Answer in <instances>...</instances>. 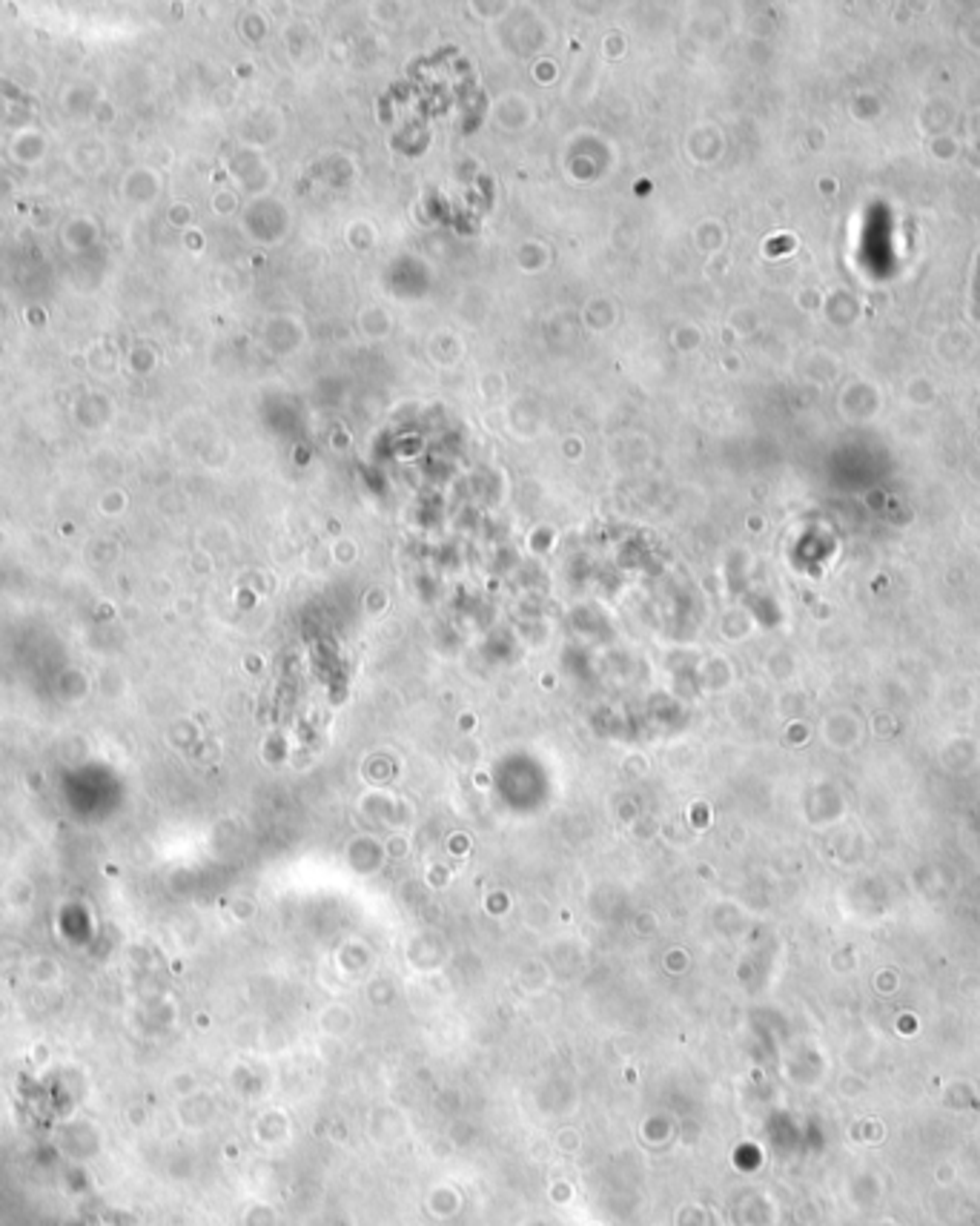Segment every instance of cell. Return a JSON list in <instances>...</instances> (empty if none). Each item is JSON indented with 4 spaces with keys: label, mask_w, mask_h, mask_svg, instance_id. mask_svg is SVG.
<instances>
[{
    "label": "cell",
    "mask_w": 980,
    "mask_h": 1226,
    "mask_svg": "<svg viewBox=\"0 0 980 1226\" xmlns=\"http://www.w3.org/2000/svg\"><path fill=\"white\" fill-rule=\"evenodd\" d=\"M0 89H3V92H14V89L9 87V84H6V81H3V78H0Z\"/></svg>",
    "instance_id": "1"
}]
</instances>
